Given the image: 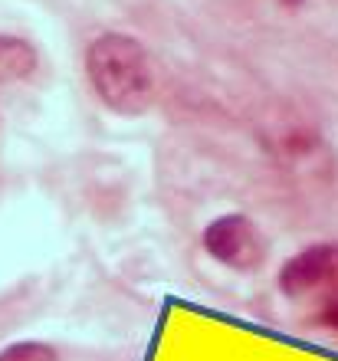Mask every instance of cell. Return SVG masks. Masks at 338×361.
Returning a JSON list of instances; mask_svg holds the SVG:
<instances>
[{
    "label": "cell",
    "instance_id": "obj_3",
    "mask_svg": "<svg viewBox=\"0 0 338 361\" xmlns=\"http://www.w3.org/2000/svg\"><path fill=\"white\" fill-rule=\"evenodd\" d=\"M200 243L217 263H224L234 273H253L266 259V240L246 214H224L210 220Z\"/></svg>",
    "mask_w": 338,
    "mask_h": 361
},
{
    "label": "cell",
    "instance_id": "obj_6",
    "mask_svg": "<svg viewBox=\"0 0 338 361\" xmlns=\"http://www.w3.org/2000/svg\"><path fill=\"white\" fill-rule=\"evenodd\" d=\"M286 7H299V4H306V0H282Z\"/></svg>",
    "mask_w": 338,
    "mask_h": 361
},
{
    "label": "cell",
    "instance_id": "obj_5",
    "mask_svg": "<svg viewBox=\"0 0 338 361\" xmlns=\"http://www.w3.org/2000/svg\"><path fill=\"white\" fill-rule=\"evenodd\" d=\"M0 361H59V352L47 342H13L7 348H0Z\"/></svg>",
    "mask_w": 338,
    "mask_h": 361
},
{
    "label": "cell",
    "instance_id": "obj_4",
    "mask_svg": "<svg viewBox=\"0 0 338 361\" xmlns=\"http://www.w3.org/2000/svg\"><path fill=\"white\" fill-rule=\"evenodd\" d=\"M40 56L33 43H27L23 37H0V86L30 79L37 69Z\"/></svg>",
    "mask_w": 338,
    "mask_h": 361
},
{
    "label": "cell",
    "instance_id": "obj_2",
    "mask_svg": "<svg viewBox=\"0 0 338 361\" xmlns=\"http://www.w3.org/2000/svg\"><path fill=\"white\" fill-rule=\"evenodd\" d=\"M279 293L309 325L338 338V240L292 253L279 269Z\"/></svg>",
    "mask_w": 338,
    "mask_h": 361
},
{
    "label": "cell",
    "instance_id": "obj_1",
    "mask_svg": "<svg viewBox=\"0 0 338 361\" xmlns=\"http://www.w3.org/2000/svg\"><path fill=\"white\" fill-rule=\"evenodd\" d=\"M85 76L99 102L115 115L138 118L155 105V66L145 43L128 33H102L85 49Z\"/></svg>",
    "mask_w": 338,
    "mask_h": 361
}]
</instances>
